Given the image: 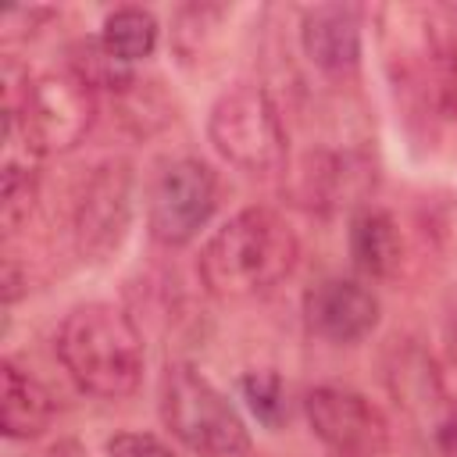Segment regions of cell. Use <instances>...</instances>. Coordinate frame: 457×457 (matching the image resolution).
Returning <instances> with one entry per match:
<instances>
[{
	"instance_id": "obj_6",
	"label": "cell",
	"mask_w": 457,
	"mask_h": 457,
	"mask_svg": "<svg viewBox=\"0 0 457 457\" xmlns=\"http://www.w3.org/2000/svg\"><path fill=\"white\" fill-rule=\"evenodd\" d=\"M7 107H14L25 118L29 132L36 136V143L43 146V154L75 150L89 136V129L96 121V96L71 71L39 75L32 82L25 79L21 100L18 104H7Z\"/></svg>"
},
{
	"instance_id": "obj_18",
	"label": "cell",
	"mask_w": 457,
	"mask_h": 457,
	"mask_svg": "<svg viewBox=\"0 0 457 457\" xmlns=\"http://www.w3.org/2000/svg\"><path fill=\"white\" fill-rule=\"evenodd\" d=\"M111 457H175L168 443H161L150 432H118L107 439Z\"/></svg>"
},
{
	"instance_id": "obj_19",
	"label": "cell",
	"mask_w": 457,
	"mask_h": 457,
	"mask_svg": "<svg viewBox=\"0 0 457 457\" xmlns=\"http://www.w3.org/2000/svg\"><path fill=\"white\" fill-rule=\"evenodd\" d=\"M432 446H436L439 457H457V418H446L432 432Z\"/></svg>"
},
{
	"instance_id": "obj_20",
	"label": "cell",
	"mask_w": 457,
	"mask_h": 457,
	"mask_svg": "<svg viewBox=\"0 0 457 457\" xmlns=\"http://www.w3.org/2000/svg\"><path fill=\"white\" fill-rule=\"evenodd\" d=\"M443 100L450 104V111L457 114V46L450 50L446 64H443Z\"/></svg>"
},
{
	"instance_id": "obj_14",
	"label": "cell",
	"mask_w": 457,
	"mask_h": 457,
	"mask_svg": "<svg viewBox=\"0 0 457 457\" xmlns=\"http://www.w3.org/2000/svg\"><path fill=\"white\" fill-rule=\"evenodd\" d=\"M54 421V396L50 389L21 371L18 364L4 361V393H0V428L7 439H36Z\"/></svg>"
},
{
	"instance_id": "obj_13",
	"label": "cell",
	"mask_w": 457,
	"mask_h": 457,
	"mask_svg": "<svg viewBox=\"0 0 457 457\" xmlns=\"http://www.w3.org/2000/svg\"><path fill=\"white\" fill-rule=\"evenodd\" d=\"M350 261L368 278H393L403 261V239L389 211L382 207H357L346 232Z\"/></svg>"
},
{
	"instance_id": "obj_3",
	"label": "cell",
	"mask_w": 457,
	"mask_h": 457,
	"mask_svg": "<svg viewBox=\"0 0 457 457\" xmlns=\"http://www.w3.org/2000/svg\"><path fill=\"white\" fill-rule=\"evenodd\" d=\"M161 418L171 436L200 457H243L250 428L221 389L193 364H168L161 375Z\"/></svg>"
},
{
	"instance_id": "obj_10",
	"label": "cell",
	"mask_w": 457,
	"mask_h": 457,
	"mask_svg": "<svg viewBox=\"0 0 457 457\" xmlns=\"http://www.w3.org/2000/svg\"><path fill=\"white\" fill-rule=\"evenodd\" d=\"M375 186L371 161L357 154H307L293 171L289 193L307 211H336L353 207Z\"/></svg>"
},
{
	"instance_id": "obj_2",
	"label": "cell",
	"mask_w": 457,
	"mask_h": 457,
	"mask_svg": "<svg viewBox=\"0 0 457 457\" xmlns=\"http://www.w3.org/2000/svg\"><path fill=\"white\" fill-rule=\"evenodd\" d=\"M54 350L68 378L96 400H121L132 396L143 382L146 368V346L143 332L132 321L129 311L89 300L64 314Z\"/></svg>"
},
{
	"instance_id": "obj_12",
	"label": "cell",
	"mask_w": 457,
	"mask_h": 457,
	"mask_svg": "<svg viewBox=\"0 0 457 457\" xmlns=\"http://www.w3.org/2000/svg\"><path fill=\"white\" fill-rule=\"evenodd\" d=\"M386 382H389L396 407H403L414 421L428 425V432H436L446 418H453L450 403H446L443 378L421 346H414V343L396 346L386 364Z\"/></svg>"
},
{
	"instance_id": "obj_17",
	"label": "cell",
	"mask_w": 457,
	"mask_h": 457,
	"mask_svg": "<svg viewBox=\"0 0 457 457\" xmlns=\"http://www.w3.org/2000/svg\"><path fill=\"white\" fill-rule=\"evenodd\" d=\"M239 389L257 421H264L268 428H275L286 418V386L275 371H250L239 378Z\"/></svg>"
},
{
	"instance_id": "obj_11",
	"label": "cell",
	"mask_w": 457,
	"mask_h": 457,
	"mask_svg": "<svg viewBox=\"0 0 457 457\" xmlns=\"http://www.w3.org/2000/svg\"><path fill=\"white\" fill-rule=\"evenodd\" d=\"M303 57L325 75H350L361 64V14L350 4H318L300 18Z\"/></svg>"
},
{
	"instance_id": "obj_16",
	"label": "cell",
	"mask_w": 457,
	"mask_h": 457,
	"mask_svg": "<svg viewBox=\"0 0 457 457\" xmlns=\"http://www.w3.org/2000/svg\"><path fill=\"white\" fill-rule=\"evenodd\" d=\"M68 71H71L75 79H82L89 89H125V86L132 82L129 64H121L118 57H111L107 46L100 43V36L71 46V64H68Z\"/></svg>"
},
{
	"instance_id": "obj_7",
	"label": "cell",
	"mask_w": 457,
	"mask_h": 457,
	"mask_svg": "<svg viewBox=\"0 0 457 457\" xmlns=\"http://www.w3.org/2000/svg\"><path fill=\"white\" fill-rule=\"evenodd\" d=\"M303 414L311 432L336 457H382L389 450L386 414L357 389L314 386L303 396Z\"/></svg>"
},
{
	"instance_id": "obj_9",
	"label": "cell",
	"mask_w": 457,
	"mask_h": 457,
	"mask_svg": "<svg viewBox=\"0 0 457 457\" xmlns=\"http://www.w3.org/2000/svg\"><path fill=\"white\" fill-rule=\"evenodd\" d=\"M382 314L378 296L357 278H321L303 293V321L325 343H361L375 332Z\"/></svg>"
},
{
	"instance_id": "obj_5",
	"label": "cell",
	"mask_w": 457,
	"mask_h": 457,
	"mask_svg": "<svg viewBox=\"0 0 457 457\" xmlns=\"http://www.w3.org/2000/svg\"><path fill=\"white\" fill-rule=\"evenodd\" d=\"M218 207V175L196 157L168 161L146 193V225L161 246H186Z\"/></svg>"
},
{
	"instance_id": "obj_8",
	"label": "cell",
	"mask_w": 457,
	"mask_h": 457,
	"mask_svg": "<svg viewBox=\"0 0 457 457\" xmlns=\"http://www.w3.org/2000/svg\"><path fill=\"white\" fill-rule=\"evenodd\" d=\"M132 218V168L129 161H104L75 207V243L82 257L104 261L125 239Z\"/></svg>"
},
{
	"instance_id": "obj_15",
	"label": "cell",
	"mask_w": 457,
	"mask_h": 457,
	"mask_svg": "<svg viewBox=\"0 0 457 457\" xmlns=\"http://www.w3.org/2000/svg\"><path fill=\"white\" fill-rule=\"evenodd\" d=\"M157 18L143 7H118L104 18L100 25V43L107 46L111 57H118L121 64H136L143 57L154 54L157 46Z\"/></svg>"
},
{
	"instance_id": "obj_4",
	"label": "cell",
	"mask_w": 457,
	"mask_h": 457,
	"mask_svg": "<svg viewBox=\"0 0 457 457\" xmlns=\"http://www.w3.org/2000/svg\"><path fill=\"white\" fill-rule=\"evenodd\" d=\"M207 139L232 168L246 175H271L286 168L289 139L278 118L275 100L261 86H232L225 89L207 114Z\"/></svg>"
},
{
	"instance_id": "obj_21",
	"label": "cell",
	"mask_w": 457,
	"mask_h": 457,
	"mask_svg": "<svg viewBox=\"0 0 457 457\" xmlns=\"http://www.w3.org/2000/svg\"><path fill=\"white\" fill-rule=\"evenodd\" d=\"M446 11H450V14H453V18H457V7H446Z\"/></svg>"
},
{
	"instance_id": "obj_1",
	"label": "cell",
	"mask_w": 457,
	"mask_h": 457,
	"mask_svg": "<svg viewBox=\"0 0 457 457\" xmlns=\"http://www.w3.org/2000/svg\"><path fill=\"white\" fill-rule=\"evenodd\" d=\"M300 261L289 221L271 207H243L204 243L196 271L218 300H253L282 286Z\"/></svg>"
}]
</instances>
